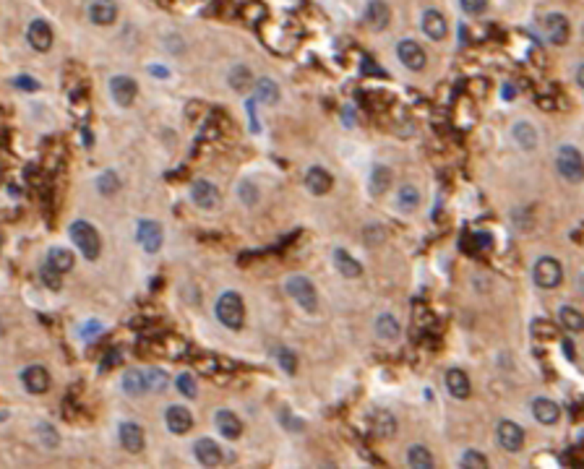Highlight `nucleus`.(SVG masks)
Returning <instances> with one entry per match:
<instances>
[{
    "label": "nucleus",
    "instance_id": "obj_1",
    "mask_svg": "<svg viewBox=\"0 0 584 469\" xmlns=\"http://www.w3.org/2000/svg\"><path fill=\"white\" fill-rule=\"evenodd\" d=\"M217 318H220L222 326L227 328H243V321H246V305H243V298L237 292H222L220 300H217Z\"/></svg>",
    "mask_w": 584,
    "mask_h": 469
},
{
    "label": "nucleus",
    "instance_id": "obj_2",
    "mask_svg": "<svg viewBox=\"0 0 584 469\" xmlns=\"http://www.w3.org/2000/svg\"><path fill=\"white\" fill-rule=\"evenodd\" d=\"M71 240L76 243V248L81 250V256L86 261H97L100 258V250H102V240H100V232L91 227L89 221L78 219L71 224Z\"/></svg>",
    "mask_w": 584,
    "mask_h": 469
},
{
    "label": "nucleus",
    "instance_id": "obj_3",
    "mask_svg": "<svg viewBox=\"0 0 584 469\" xmlns=\"http://www.w3.org/2000/svg\"><path fill=\"white\" fill-rule=\"evenodd\" d=\"M287 292H290V298L298 302L303 311L313 313L318 308V295H316V287L308 276H303V274H295V276H290L287 279Z\"/></svg>",
    "mask_w": 584,
    "mask_h": 469
},
{
    "label": "nucleus",
    "instance_id": "obj_4",
    "mask_svg": "<svg viewBox=\"0 0 584 469\" xmlns=\"http://www.w3.org/2000/svg\"><path fill=\"white\" fill-rule=\"evenodd\" d=\"M556 167L563 175V180L569 182H579L584 178V162H582V152L576 146H561L559 156H556Z\"/></svg>",
    "mask_w": 584,
    "mask_h": 469
},
{
    "label": "nucleus",
    "instance_id": "obj_5",
    "mask_svg": "<svg viewBox=\"0 0 584 469\" xmlns=\"http://www.w3.org/2000/svg\"><path fill=\"white\" fill-rule=\"evenodd\" d=\"M535 285L543 287V289H556L561 285V279H563V269H561L559 258H553V256H543V258L535 263Z\"/></svg>",
    "mask_w": 584,
    "mask_h": 469
},
{
    "label": "nucleus",
    "instance_id": "obj_6",
    "mask_svg": "<svg viewBox=\"0 0 584 469\" xmlns=\"http://www.w3.org/2000/svg\"><path fill=\"white\" fill-rule=\"evenodd\" d=\"M540 26L546 32L548 42L553 45H566L569 42V34H572V26H569V19L559 11H550L540 19Z\"/></svg>",
    "mask_w": 584,
    "mask_h": 469
},
{
    "label": "nucleus",
    "instance_id": "obj_7",
    "mask_svg": "<svg viewBox=\"0 0 584 469\" xmlns=\"http://www.w3.org/2000/svg\"><path fill=\"white\" fill-rule=\"evenodd\" d=\"M136 237H139V243H141V248L146 250V253H156V250L162 248V240H165L162 227H159V221H154V219H141V221H139Z\"/></svg>",
    "mask_w": 584,
    "mask_h": 469
},
{
    "label": "nucleus",
    "instance_id": "obj_8",
    "mask_svg": "<svg viewBox=\"0 0 584 469\" xmlns=\"http://www.w3.org/2000/svg\"><path fill=\"white\" fill-rule=\"evenodd\" d=\"M397 55H399V60H402L410 71H423L425 63H428V55H425V50L417 45L415 39H404V42H399Z\"/></svg>",
    "mask_w": 584,
    "mask_h": 469
},
{
    "label": "nucleus",
    "instance_id": "obj_9",
    "mask_svg": "<svg viewBox=\"0 0 584 469\" xmlns=\"http://www.w3.org/2000/svg\"><path fill=\"white\" fill-rule=\"evenodd\" d=\"M498 443H501L504 451L517 454L522 448V443H524V430L517 422H511V420H501L498 422Z\"/></svg>",
    "mask_w": 584,
    "mask_h": 469
},
{
    "label": "nucleus",
    "instance_id": "obj_10",
    "mask_svg": "<svg viewBox=\"0 0 584 469\" xmlns=\"http://www.w3.org/2000/svg\"><path fill=\"white\" fill-rule=\"evenodd\" d=\"M110 94H113V99H115L120 107H128V104H133V99H136L139 86H136V81L130 76H115L110 81Z\"/></svg>",
    "mask_w": 584,
    "mask_h": 469
},
{
    "label": "nucleus",
    "instance_id": "obj_11",
    "mask_svg": "<svg viewBox=\"0 0 584 469\" xmlns=\"http://www.w3.org/2000/svg\"><path fill=\"white\" fill-rule=\"evenodd\" d=\"M191 198L198 208H217L220 204V191L209 180H194L191 182Z\"/></svg>",
    "mask_w": 584,
    "mask_h": 469
},
{
    "label": "nucleus",
    "instance_id": "obj_12",
    "mask_svg": "<svg viewBox=\"0 0 584 469\" xmlns=\"http://www.w3.org/2000/svg\"><path fill=\"white\" fill-rule=\"evenodd\" d=\"M165 422H167L170 433H175V435H183V433H188V430L194 428V417H191V412H188L185 407H180V404L167 407Z\"/></svg>",
    "mask_w": 584,
    "mask_h": 469
},
{
    "label": "nucleus",
    "instance_id": "obj_13",
    "mask_svg": "<svg viewBox=\"0 0 584 469\" xmlns=\"http://www.w3.org/2000/svg\"><path fill=\"white\" fill-rule=\"evenodd\" d=\"M26 39H29V45H32L37 52H47L52 47L50 24H47V21H42V19L32 21V24H29V32H26Z\"/></svg>",
    "mask_w": 584,
    "mask_h": 469
},
{
    "label": "nucleus",
    "instance_id": "obj_14",
    "mask_svg": "<svg viewBox=\"0 0 584 469\" xmlns=\"http://www.w3.org/2000/svg\"><path fill=\"white\" fill-rule=\"evenodd\" d=\"M21 381L29 394H45L50 389V373L42 368V365H29L24 373H21Z\"/></svg>",
    "mask_w": 584,
    "mask_h": 469
},
{
    "label": "nucleus",
    "instance_id": "obj_15",
    "mask_svg": "<svg viewBox=\"0 0 584 469\" xmlns=\"http://www.w3.org/2000/svg\"><path fill=\"white\" fill-rule=\"evenodd\" d=\"M89 19L97 26H110L117 19V3L115 0H91Z\"/></svg>",
    "mask_w": 584,
    "mask_h": 469
},
{
    "label": "nucleus",
    "instance_id": "obj_16",
    "mask_svg": "<svg viewBox=\"0 0 584 469\" xmlns=\"http://www.w3.org/2000/svg\"><path fill=\"white\" fill-rule=\"evenodd\" d=\"M365 21L371 29H376V32H384L391 21V11L389 5L384 3V0H371L368 3V8H365Z\"/></svg>",
    "mask_w": 584,
    "mask_h": 469
},
{
    "label": "nucleus",
    "instance_id": "obj_17",
    "mask_svg": "<svg viewBox=\"0 0 584 469\" xmlns=\"http://www.w3.org/2000/svg\"><path fill=\"white\" fill-rule=\"evenodd\" d=\"M533 415L537 422L543 425H556L561 420V407L553 399H546V396H537L533 402Z\"/></svg>",
    "mask_w": 584,
    "mask_h": 469
},
{
    "label": "nucleus",
    "instance_id": "obj_18",
    "mask_svg": "<svg viewBox=\"0 0 584 469\" xmlns=\"http://www.w3.org/2000/svg\"><path fill=\"white\" fill-rule=\"evenodd\" d=\"M420 26H423L425 37L436 39V42L446 37V29H449L446 19H443V13H439L436 8H428V11L423 13V21H420Z\"/></svg>",
    "mask_w": 584,
    "mask_h": 469
},
{
    "label": "nucleus",
    "instance_id": "obj_19",
    "mask_svg": "<svg viewBox=\"0 0 584 469\" xmlns=\"http://www.w3.org/2000/svg\"><path fill=\"white\" fill-rule=\"evenodd\" d=\"M214 425H217V430H220L227 441H235V438L243 435V422H240L237 415H233L230 409H220L217 417H214Z\"/></svg>",
    "mask_w": 584,
    "mask_h": 469
},
{
    "label": "nucleus",
    "instance_id": "obj_20",
    "mask_svg": "<svg viewBox=\"0 0 584 469\" xmlns=\"http://www.w3.org/2000/svg\"><path fill=\"white\" fill-rule=\"evenodd\" d=\"M194 454L204 467H217L222 461V448L211 438H198L194 443Z\"/></svg>",
    "mask_w": 584,
    "mask_h": 469
},
{
    "label": "nucleus",
    "instance_id": "obj_21",
    "mask_svg": "<svg viewBox=\"0 0 584 469\" xmlns=\"http://www.w3.org/2000/svg\"><path fill=\"white\" fill-rule=\"evenodd\" d=\"M120 443L130 454H141L143 448V430L136 422H123L120 425Z\"/></svg>",
    "mask_w": 584,
    "mask_h": 469
},
{
    "label": "nucleus",
    "instance_id": "obj_22",
    "mask_svg": "<svg viewBox=\"0 0 584 469\" xmlns=\"http://www.w3.org/2000/svg\"><path fill=\"white\" fill-rule=\"evenodd\" d=\"M371 430L376 438H391L397 433V420L389 409H376V415L371 417Z\"/></svg>",
    "mask_w": 584,
    "mask_h": 469
},
{
    "label": "nucleus",
    "instance_id": "obj_23",
    "mask_svg": "<svg viewBox=\"0 0 584 469\" xmlns=\"http://www.w3.org/2000/svg\"><path fill=\"white\" fill-rule=\"evenodd\" d=\"M446 389L449 394L454 396V399H467L469 396V378L465 370H459V368H452L449 373H446Z\"/></svg>",
    "mask_w": 584,
    "mask_h": 469
},
{
    "label": "nucleus",
    "instance_id": "obj_24",
    "mask_svg": "<svg viewBox=\"0 0 584 469\" xmlns=\"http://www.w3.org/2000/svg\"><path fill=\"white\" fill-rule=\"evenodd\" d=\"M305 185H308V191L313 195H324L331 191V185H334V178L321 167H313L308 169V175H305Z\"/></svg>",
    "mask_w": 584,
    "mask_h": 469
},
{
    "label": "nucleus",
    "instance_id": "obj_25",
    "mask_svg": "<svg viewBox=\"0 0 584 469\" xmlns=\"http://www.w3.org/2000/svg\"><path fill=\"white\" fill-rule=\"evenodd\" d=\"M331 258H334V266L342 272V276H347V279H355V276H360V274H363V266L358 263V258H352L344 248H334Z\"/></svg>",
    "mask_w": 584,
    "mask_h": 469
},
{
    "label": "nucleus",
    "instance_id": "obj_26",
    "mask_svg": "<svg viewBox=\"0 0 584 469\" xmlns=\"http://www.w3.org/2000/svg\"><path fill=\"white\" fill-rule=\"evenodd\" d=\"M417 206H420V191L415 185H402L399 193H397V208L404 214H412Z\"/></svg>",
    "mask_w": 584,
    "mask_h": 469
},
{
    "label": "nucleus",
    "instance_id": "obj_27",
    "mask_svg": "<svg viewBox=\"0 0 584 469\" xmlns=\"http://www.w3.org/2000/svg\"><path fill=\"white\" fill-rule=\"evenodd\" d=\"M407 464L412 469H430L436 467V461H433V456L425 446H410V451H407Z\"/></svg>",
    "mask_w": 584,
    "mask_h": 469
},
{
    "label": "nucleus",
    "instance_id": "obj_28",
    "mask_svg": "<svg viewBox=\"0 0 584 469\" xmlns=\"http://www.w3.org/2000/svg\"><path fill=\"white\" fill-rule=\"evenodd\" d=\"M47 263H50L52 269H58L60 274L71 272L73 269V253L68 248H52L50 253H47Z\"/></svg>",
    "mask_w": 584,
    "mask_h": 469
},
{
    "label": "nucleus",
    "instance_id": "obj_29",
    "mask_svg": "<svg viewBox=\"0 0 584 469\" xmlns=\"http://www.w3.org/2000/svg\"><path fill=\"white\" fill-rule=\"evenodd\" d=\"M389 185H391V169L384 167V165H376V167H373V175H371V193L384 195L389 191Z\"/></svg>",
    "mask_w": 584,
    "mask_h": 469
},
{
    "label": "nucleus",
    "instance_id": "obj_30",
    "mask_svg": "<svg viewBox=\"0 0 584 469\" xmlns=\"http://www.w3.org/2000/svg\"><path fill=\"white\" fill-rule=\"evenodd\" d=\"M230 86H233L235 91H248L250 86H253V73H250V68H246V65H235L233 71H230Z\"/></svg>",
    "mask_w": 584,
    "mask_h": 469
},
{
    "label": "nucleus",
    "instance_id": "obj_31",
    "mask_svg": "<svg viewBox=\"0 0 584 469\" xmlns=\"http://www.w3.org/2000/svg\"><path fill=\"white\" fill-rule=\"evenodd\" d=\"M514 139H517V143H519L522 149H535L537 146V130L527 120H522V123L514 125Z\"/></svg>",
    "mask_w": 584,
    "mask_h": 469
},
{
    "label": "nucleus",
    "instance_id": "obj_32",
    "mask_svg": "<svg viewBox=\"0 0 584 469\" xmlns=\"http://www.w3.org/2000/svg\"><path fill=\"white\" fill-rule=\"evenodd\" d=\"M559 318H561V324H563V328L566 331H572V334H576V331H582L584 328V315L576 308H569V305H563L559 311Z\"/></svg>",
    "mask_w": 584,
    "mask_h": 469
},
{
    "label": "nucleus",
    "instance_id": "obj_33",
    "mask_svg": "<svg viewBox=\"0 0 584 469\" xmlns=\"http://www.w3.org/2000/svg\"><path fill=\"white\" fill-rule=\"evenodd\" d=\"M376 334L381 339H386V341H394V339L399 337V324H397V318L389 315V313H384V315H378L376 321Z\"/></svg>",
    "mask_w": 584,
    "mask_h": 469
},
{
    "label": "nucleus",
    "instance_id": "obj_34",
    "mask_svg": "<svg viewBox=\"0 0 584 469\" xmlns=\"http://www.w3.org/2000/svg\"><path fill=\"white\" fill-rule=\"evenodd\" d=\"M256 99L266 104H274L279 99V86L274 84L272 78H259L256 81Z\"/></svg>",
    "mask_w": 584,
    "mask_h": 469
},
{
    "label": "nucleus",
    "instance_id": "obj_35",
    "mask_svg": "<svg viewBox=\"0 0 584 469\" xmlns=\"http://www.w3.org/2000/svg\"><path fill=\"white\" fill-rule=\"evenodd\" d=\"M143 381H146V391H154V394L165 391L167 389V383H170L167 373H165V370H159V368H149V370H143Z\"/></svg>",
    "mask_w": 584,
    "mask_h": 469
},
{
    "label": "nucleus",
    "instance_id": "obj_36",
    "mask_svg": "<svg viewBox=\"0 0 584 469\" xmlns=\"http://www.w3.org/2000/svg\"><path fill=\"white\" fill-rule=\"evenodd\" d=\"M123 391L130 394V396H139L146 391V381H143V370H128L123 376Z\"/></svg>",
    "mask_w": 584,
    "mask_h": 469
},
{
    "label": "nucleus",
    "instance_id": "obj_37",
    "mask_svg": "<svg viewBox=\"0 0 584 469\" xmlns=\"http://www.w3.org/2000/svg\"><path fill=\"white\" fill-rule=\"evenodd\" d=\"M120 178H117V172H113V169H107V172H102L100 178H97V191L102 195H115L117 191H120Z\"/></svg>",
    "mask_w": 584,
    "mask_h": 469
},
{
    "label": "nucleus",
    "instance_id": "obj_38",
    "mask_svg": "<svg viewBox=\"0 0 584 469\" xmlns=\"http://www.w3.org/2000/svg\"><path fill=\"white\" fill-rule=\"evenodd\" d=\"M39 279H42V285H47L50 289H60L63 274L58 272V269H52L50 263L45 261V263H42V269H39Z\"/></svg>",
    "mask_w": 584,
    "mask_h": 469
},
{
    "label": "nucleus",
    "instance_id": "obj_39",
    "mask_svg": "<svg viewBox=\"0 0 584 469\" xmlns=\"http://www.w3.org/2000/svg\"><path fill=\"white\" fill-rule=\"evenodd\" d=\"M237 193H240V201H243L246 206H256V204H259V188H256L250 180L240 182V185H237Z\"/></svg>",
    "mask_w": 584,
    "mask_h": 469
},
{
    "label": "nucleus",
    "instance_id": "obj_40",
    "mask_svg": "<svg viewBox=\"0 0 584 469\" xmlns=\"http://www.w3.org/2000/svg\"><path fill=\"white\" fill-rule=\"evenodd\" d=\"M459 467H465V469H482V467H488V459L480 454V451H465V456L459 459Z\"/></svg>",
    "mask_w": 584,
    "mask_h": 469
},
{
    "label": "nucleus",
    "instance_id": "obj_41",
    "mask_svg": "<svg viewBox=\"0 0 584 469\" xmlns=\"http://www.w3.org/2000/svg\"><path fill=\"white\" fill-rule=\"evenodd\" d=\"M274 354H277V360H279V365H282V370H285V373H295V368H298V357L287 350V347H274Z\"/></svg>",
    "mask_w": 584,
    "mask_h": 469
},
{
    "label": "nucleus",
    "instance_id": "obj_42",
    "mask_svg": "<svg viewBox=\"0 0 584 469\" xmlns=\"http://www.w3.org/2000/svg\"><path fill=\"white\" fill-rule=\"evenodd\" d=\"M243 13H246V19L250 24H261L266 19V5L259 3V0H250L246 8H243Z\"/></svg>",
    "mask_w": 584,
    "mask_h": 469
},
{
    "label": "nucleus",
    "instance_id": "obj_43",
    "mask_svg": "<svg viewBox=\"0 0 584 469\" xmlns=\"http://www.w3.org/2000/svg\"><path fill=\"white\" fill-rule=\"evenodd\" d=\"M178 391H180L183 396H188V399H194L196 394H198V386H196V378L191 376V373H180L178 376Z\"/></svg>",
    "mask_w": 584,
    "mask_h": 469
},
{
    "label": "nucleus",
    "instance_id": "obj_44",
    "mask_svg": "<svg viewBox=\"0 0 584 469\" xmlns=\"http://www.w3.org/2000/svg\"><path fill=\"white\" fill-rule=\"evenodd\" d=\"M535 339H556V326L550 321H535L533 324Z\"/></svg>",
    "mask_w": 584,
    "mask_h": 469
},
{
    "label": "nucleus",
    "instance_id": "obj_45",
    "mask_svg": "<svg viewBox=\"0 0 584 469\" xmlns=\"http://www.w3.org/2000/svg\"><path fill=\"white\" fill-rule=\"evenodd\" d=\"M459 5H462V11L469 13V16H480V13H485V8H488V0H459Z\"/></svg>",
    "mask_w": 584,
    "mask_h": 469
},
{
    "label": "nucleus",
    "instance_id": "obj_46",
    "mask_svg": "<svg viewBox=\"0 0 584 469\" xmlns=\"http://www.w3.org/2000/svg\"><path fill=\"white\" fill-rule=\"evenodd\" d=\"M37 430H39V438H42V443H45L47 448H55V446H58V433H55L52 425L45 422V425H39Z\"/></svg>",
    "mask_w": 584,
    "mask_h": 469
},
{
    "label": "nucleus",
    "instance_id": "obj_47",
    "mask_svg": "<svg viewBox=\"0 0 584 469\" xmlns=\"http://www.w3.org/2000/svg\"><path fill=\"white\" fill-rule=\"evenodd\" d=\"M123 363V352L117 350V347H113V350H107V354L102 357V370H110V368H117V365Z\"/></svg>",
    "mask_w": 584,
    "mask_h": 469
},
{
    "label": "nucleus",
    "instance_id": "obj_48",
    "mask_svg": "<svg viewBox=\"0 0 584 469\" xmlns=\"http://www.w3.org/2000/svg\"><path fill=\"white\" fill-rule=\"evenodd\" d=\"M102 331H104V326L100 324V321H89V324H84V328H81V337L86 339V341H91V339L100 337Z\"/></svg>",
    "mask_w": 584,
    "mask_h": 469
},
{
    "label": "nucleus",
    "instance_id": "obj_49",
    "mask_svg": "<svg viewBox=\"0 0 584 469\" xmlns=\"http://www.w3.org/2000/svg\"><path fill=\"white\" fill-rule=\"evenodd\" d=\"M384 237H386L384 227H368V230H365V240H368V245H373V243H381Z\"/></svg>",
    "mask_w": 584,
    "mask_h": 469
},
{
    "label": "nucleus",
    "instance_id": "obj_50",
    "mask_svg": "<svg viewBox=\"0 0 584 469\" xmlns=\"http://www.w3.org/2000/svg\"><path fill=\"white\" fill-rule=\"evenodd\" d=\"M16 86H21V89H37V81H32V78H16Z\"/></svg>",
    "mask_w": 584,
    "mask_h": 469
},
{
    "label": "nucleus",
    "instance_id": "obj_51",
    "mask_svg": "<svg viewBox=\"0 0 584 469\" xmlns=\"http://www.w3.org/2000/svg\"><path fill=\"white\" fill-rule=\"evenodd\" d=\"M563 352L569 354V360H574V344H572V341H569V339L563 341Z\"/></svg>",
    "mask_w": 584,
    "mask_h": 469
},
{
    "label": "nucleus",
    "instance_id": "obj_52",
    "mask_svg": "<svg viewBox=\"0 0 584 469\" xmlns=\"http://www.w3.org/2000/svg\"><path fill=\"white\" fill-rule=\"evenodd\" d=\"M504 94H506V97H504V99H514V89H511V86H504Z\"/></svg>",
    "mask_w": 584,
    "mask_h": 469
}]
</instances>
